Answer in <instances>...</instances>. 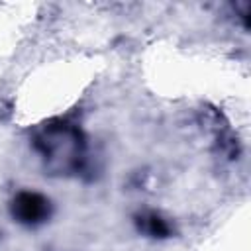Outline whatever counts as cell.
<instances>
[{"label": "cell", "instance_id": "1", "mask_svg": "<svg viewBox=\"0 0 251 251\" xmlns=\"http://www.w3.org/2000/svg\"><path fill=\"white\" fill-rule=\"evenodd\" d=\"M14 216L24 224L43 222L49 214V202L35 192H22L14 200Z\"/></svg>", "mask_w": 251, "mask_h": 251}, {"label": "cell", "instance_id": "2", "mask_svg": "<svg viewBox=\"0 0 251 251\" xmlns=\"http://www.w3.org/2000/svg\"><path fill=\"white\" fill-rule=\"evenodd\" d=\"M147 220V231L151 233V235H167V226H165V222L159 218V216H149V218H145Z\"/></svg>", "mask_w": 251, "mask_h": 251}]
</instances>
